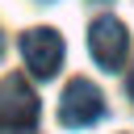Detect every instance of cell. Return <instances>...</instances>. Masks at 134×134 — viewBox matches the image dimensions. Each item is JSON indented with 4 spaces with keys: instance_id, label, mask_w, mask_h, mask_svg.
<instances>
[{
    "instance_id": "4",
    "label": "cell",
    "mask_w": 134,
    "mask_h": 134,
    "mask_svg": "<svg viewBox=\"0 0 134 134\" xmlns=\"http://www.w3.org/2000/svg\"><path fill=\"white\" fill-rule=\"evenodd\" d=\"M88 50H92V59H96L105 71L121 67V59H126V50H130L126 25H121L117 17H96V21L88 25Z\"/></svg>"
},
{
    "instance_id": "3",
    "label": "cell",
    "mask_w": 134,
    "mask_h": 134,
    "mask_svg": "<svg viewBox=\"0 0 134 134\" xmlns=\"http://www.w3.org/2000/svg\"><path fill=\"white\" fill-rule=\"evenodd\" d=\"M21 59H25V67L38 75V80H50V75H59V67H63V38H59V29H46V25H34V29H25L21 34Z\"/></svg>"
},
{
    "instance_id": "6",
    "label": "cell",
    "mask_w": 134,
    "mask_h": 134,
    "mask_svg": "<svg viewBox=\"0 0 134 134\" xmlns=\"http://www.w3.org/2000/svg\"><path fill=\"white\" fill-rule=\"evenodd\" d=\"M0 54H4V34H0Z\"/></svg>"
},
{
    "instance_id": "1",
    "label": "cell",
    "mask_w": 134,
    "mask_h": 134,
    "mask_svg": "<svg viewBox=\"0 0 134 134\" xmlns=\"http://www.w3.org/2000/svg\"><path fill=\"white\" fill-rule=\"evenodd\" d=\"M38 121V96L21 75L0 80V130L4 134H25Z\"/></svg>"
},
{
    "instance_id": "2",
    "label": "cell",
    "mask_w": 134,
    "mask_h": 134,
    "mask_svg": "<svg viewBox=\"0 0 134 134\" xmlns=\"http://www.w3.org/2000/svg\"><path fill=\"white\" fill-rule=\"evenodd\" d=\"M100 117H105V96H100V88H96L92 80L75 75V80L63 88V96H59V121L71 126V130H84V126H92V121H100Z\"/></svg>"
},
{
    "instance_id": "7",
    "label": "cell",
    "mask_w": 134,
    "mask_h": 134,
    "mask_svg": "<svg viewBox=\"0 0 134 134\" xmlns=\"http://www.w3.org/2000/svg\"><path fill=\"white\" fill-rule=\"evenodd\" d=\"M96 4H100V0H96Z\"/></svg>"
},
{
    "instance_id": "5",
    "label": "cell",
    "mask_w": 134,
    "mask_h": 134,
    "mask_svg": "<svg viewBox=\"0 0 134 134\" xmlns=\"http://www.w3.org/2000/svg\"><path fill=\"white\" fill-rule=\"evenodd\" d=\"M126 88H130V96H134V67H130V75H126Z\"/></svg>"
}]
</instances>
